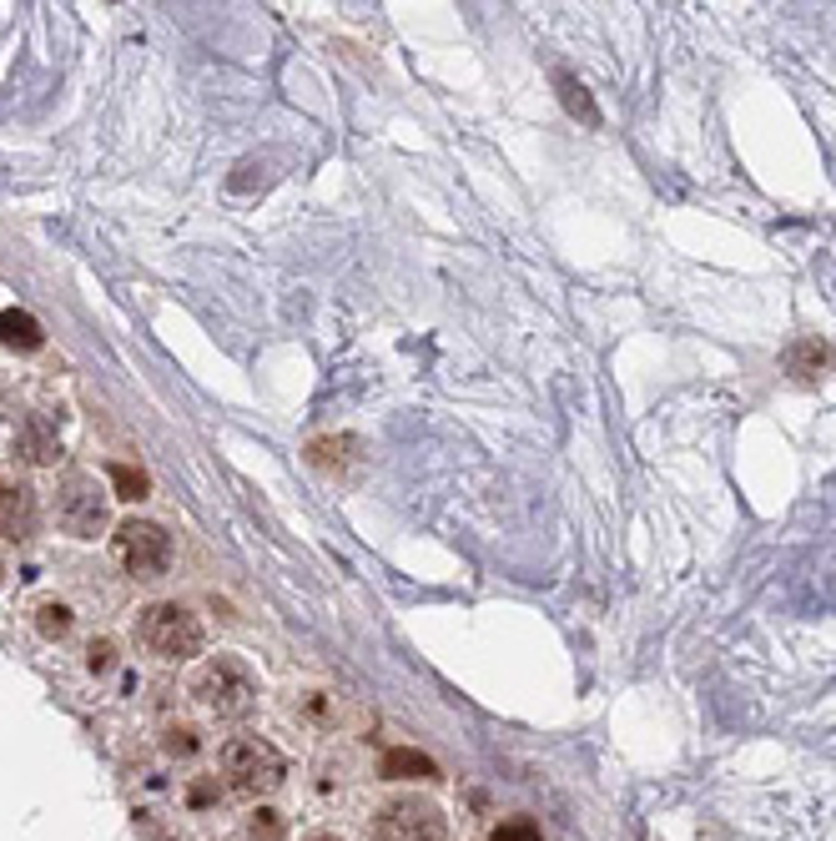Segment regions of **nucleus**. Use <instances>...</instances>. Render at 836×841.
<instances>
[{"instance_id": "obj_1", "label": "nucleus", "mask_w": 836, "mask_h": 841, "mask_svg": "<svg viewBox=\"0 0 836 841\" xmlns=\"http://www.w3.org/2000/svg\"><path fill=\"white\" fill-rule=\"evenodd\" d=\"M191 696L202 700L217 721H242V716L257 706V680L248 676V665L232 660V655H217L207 660L197 676H191Z\"/></svg>"}, {"instance_id": "obj_2", "label": "nucleus", "mask_w": 836, "mask_h": 841, "mask_svg": "<svg viewBox=\"0 0 836 841\" xmlns=\"http://www.w3.org/2000/svg\"><path fill=\"white\" fill-rule=\"evenodd\" d=\"M136 635H142V645L152 655H162V660H191V655L202 651V620L177 600L146 604L142 620H136Z\"/></svg>"}, {"instance_id": "obj_3", "label": "nucleus", "mask_w": 836, "mask_h": 841, "mask_svg": "<svg viewBox=\"0 0 836 841\" xmlns=\"http://www.w3.org/2000/svg\"><path fill=\"white\" fill-rule=\"evenodd\" d=\"M111 555H117V565L132 580H162L172 565V534L152 520H127V524H117Z\"/></svg>"}, {"instance_id": "obj_4", "label": "nucleus", "mask_w": 836, "mask_h": 841, "mask_svg": "<svg viewBox=\"0 0 836 841\" xmlns=\"http://www.w3.org/2000/svg\"><path fill=\"white\" fill-rule=\"evenodd\" d=\"M222 776H228V786L232 791H242V796H267V791L283 786L287 761L277 756L267 741L242 735V741H232V746L222 751Z\"/></svg>"}, {"instance_id": "obj_5", "label": "nucleus", "mask_w": 836, "mask_h": 841, "mask_svg": "<svg viewBox=\"0 0 836 841\" xmlns=\"http://www.w3.org/2000/svg\"><path fill=\"white\" fill-rule=\"evenodd\" d=\"M373 841H443V811L418 796L388 801L373 817Z\"/></svg>"}, {"instance_id": "obj_6", "label": "nucleus", "mask_w": 836, "mask_h": 841, "mask_svg": "<svg viewBox=\"0 0 836 841\" xmlns=\"http://www.w3.org/2000/svg\"><path fill=\"white\" fill-rule=\"evenodd\" d=\"M56 520H61V529L76 534V539H96V534L107 529V494L96 489V479L72 474L66 484H61Z\"/></svg>"}, {"instance_id": "obj_7", "label": "nucleus", "mask_w": 836, "mask_h": 841, "mask_svg": "<svg viewBox=\"0 0 836 841\" xmlns=\"http://www.w3.org/2000/svg\"><path fill=\"white\" fill-rule=\"evenodd\" d=\"M36 524V494L15 479H0V534L6 539H25Z\"/></svg>"}, {"instance_id": "obj_8", "label": "nucleus", "mask_w": 836, "mask_h": 841, "mask_svg": "<svg viewBox=\"0 0 836 841\" xmlns=\"http://www.w3.org/2000/svg\"><path fill=\"white\" fill-rule=\"evenodd\" d=\"M781 363H787V373L796 383H816V379H826V368H832V348H826L822 338H801V343H791L787 353H781Z\"/></svg>"}, {"instance_id": "obj_9", "label": "nucleus", "mask_w": 836, "mask_h": 841, "mask_svg": "<svg viewBox=\"0 0 836 841\" xmlns=\"http://www.w3.org/2000/svg\"><path fill=\"white\" fill-rule=\"evenodd\" d=\"M0 343L21 348V353H36V348L46 343V332H41V323L25 308H0Z\"/></svg>"}, {"instance_id": "obj_10", "label": "nucleus", "mask_w": 836, "mask_h": 841, "mask_svg": "<svg viewBox=\"0 0 836 841\" xmlns=\"http://www.w3.org/2000/svg\"><path fill=\"white\" fill-rule=\"evenodd\" d=\"M383 776H388V782H433V776H439V766H433L424 751L394 746L388 756H383Z\"/></svg>"}, {"instance_id": "obj_11", "label": "nucleus", "mask_w": 836, "mask_h": 841, "mask_svg": "<svg viewBox=\"0 0 836 841\" xmlns=\"http://www.w3.org/2000/svg\"><path fill=\"white\" fill-rule=\"evenodd\" d=\"M107 474H111V489H117V499H127V504L146 499V489H152V479H146L136 463H111Z\"/></svg>"}, {"instance_id": "obj_12", "label": "nucleus", "mask_w": 836, "mask_h": 841, "mask_svg": "<svg viewBox=\"0 0 836 841\" xmlns=\"http://www.w3.org/2000/svg\"><path fill=\"white\" fill-rule=\"evenodd\" d=\"M554 81H560V96H564V107H570V117H585L590 127H595L600 111H595V101H590L585 86L574 81V76H554Z\"/></svg>"}, {"instance_id": "obj_13", "label": "nucleus", "mask_w": 836, "mask_h": 841, "mask_svg": "<svg viewBox=\"0 0 836 841\" xmlns=\"http://www.w3.org/2000/svg\"><path fill=\"white\" fill-rule=\"evenodd\" d=\"M36 630L41 635H46V641H61V635H66V630H72V610H66V604H41L36 610Z\"/></svg>"}, {"instance_id": "obj_14", "label": "nucleus", "mask_w": 836, "mask_h": 841, "mask_svg": "<svg viewBox=\"0 0 836 841\" xmlns=\"http://www.w3.org/2000/svg\"><path fill=\"white\" fill-rule=\"evenodd\" d=\"M283 817H277V811H267V806H257V811H252L248 817V841H283Z\"/></svg>"}, {"instance_id": "obj_15", "label": "nucleus", "mask_w": 836, "mask_h": 841, "mask_svg": "<svg viewBox=\"0 0 836 841\" xmlns=\"http://www.w3.org/2000/svg\"><path fill=\"white\" fill-rule=\"evenodd\" d=\"M197 746H202V741H197L191 725H167V735H162V751H167V756H197Z\"/></svg>"}, {"instance_id": "obj_16", "label": "nucleus", "mask_w": 836, "mask_h": 841, "mask_svg": "<svg viewBox=\"0 0 836 841\" xmlns=\"http://www.w3.org/2000/svg\"><path fill=\"white\" fill-rule=\"evenodd\" d=\"M490 841H544V837H539V827H529V821H499Z\"/></svg>"}, {"instance_id": "obj_17", "label": "nucleus", "mask_w": 836, "mask_h": 841, "mask_svg": "<svg viewBox=\"0 0 836 841\" xmlns=\"http://www.w3.org/2000/svg\"><path fill=\"white\" fill-rule=\"evenodd\" d=\"M86 665H91L96 676H101V670H111V665H117V645H111V641H91V651H86Z\"/></svg>"}, {"instance_id": "obj_18", "label": "nucleus", "mask_w": 836, "mask_h": 841, "mask_svg": "<svg viewBox=\"0 0 836 841\" xmlns=\"http://www.w3.org/2000/svg\"><path fill=\"white\" fill-rule=\"evenodd\" d=\"M187 801H191V806H212V801H217V782H191Z\"/></svg>"}, {"instance_id": "obj_19", "label": "nucleus", "mask_w": 836, "mask_h": 841, "mask_svg": "<svg viewBox=\"0 0 836 841\" xmlns=\"http://www.w3.org/2000/svg\"><path fill=\"white\" fill-rule=\"evenodd\" d=\"M308 841H338V837H328V831H312V837Z\"/></svg>"}, {"instance_id": "obj_20", "label": "nucleus", "mask_w": 836, "mask_h": 841, "mask_svg": "<svg viewBox=\"0 0 836 841\" xmlns=\"http://www.w3.org/2000/svg\"><path fill=\"white\" fill-rule=\"evenodd\" d=\"M0 575H6V569H0Z\"/></svg>"}]
</instances>
